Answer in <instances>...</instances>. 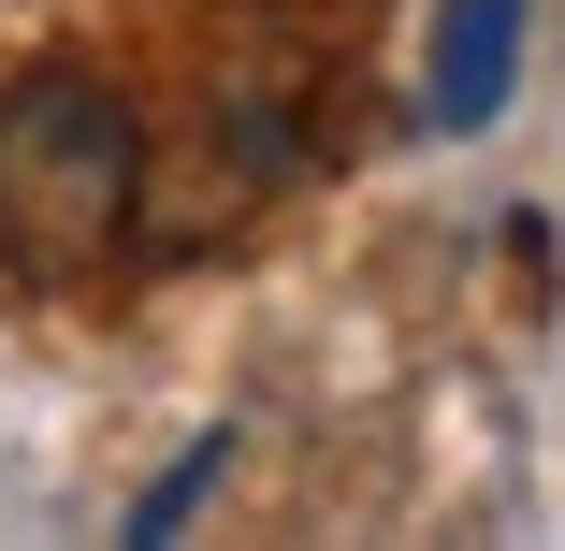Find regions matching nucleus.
<instances>
[{
  "label": "nucleus",
  "instance_id": "obj_1",
  "mask_svg": "<svg viewBox=\"0 0 565 551\" xmlns=\"http://www.w3.org/2000/svg\"><path fill=\"white\" fill-rule=\"evenodd\" d=\"M146 218V117L102 73L44 59L0 87V262L30 290H87Z\"/></svg>",
  "mask_w": 565,
  "mask_h": 551
},
{
  "label": "nucleus",
  "instance_id": "obj_3",
  "mask_svg": "<svg viewBox=\"0 0 565 551\" xmlns=\"http://www.w3.org/2000/svg\"><path fill=\"white\" fill-rule=\"evenodd\" d=\"M217 465H233V435H203V451H189V465H174V479H160L146 508H131V537H174V522H189V494H203Z\"/></svg>",
  "mask_w": 565,
  "mask_h": 551
},
{
  "label": "nucleus",
  "instance_id": "obj_2",
  "mask_svg": "<svg viewBox=\"0 0 565 551\" xmlns=\"http://www.w3.org/2000/svg\"><path fill=\"white\" fill-rule=\"evenodd\" d=\"M522 15H536V0H435L420 131H493V117H508V87H522Z\"/></svg>",
  "mask_w": 565,
  "mask_h": 551
}]
</instances>
